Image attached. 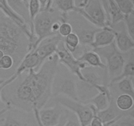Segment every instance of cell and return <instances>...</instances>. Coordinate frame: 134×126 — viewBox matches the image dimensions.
Returning a JSON list of instances; mask_svg holds the SVG:
<instances>
[{
  "label": "cell",
  "mask_w": 134,
  "mask_h": 126,
  "mask_svg": "<svg viewBox=\"0 0 134 126\" xmlns=\"http://www.w3.org/2000/svg\"><path fill=\"white\" fill-rule=\"evenodd\" d=\"M109 26L115 32V45L120 52L126 53L134 49V39L127 32L124 20Z\"/></svg>",
  "instance_id": "12"
},
{
  "label": "cell",
  "mask_w": 134,
  "mask_h": 126,
  "mask_svg": "<svg viewBox=\"0 0 134 126\" xmlns=\"http://www.w3.org/2000/svg\"><path fill=\"white\" fill-rule=\"evenodd\" d=\"M89 126H104V124L102 120L96 115H95L92 119Z\"/></svg>",
  "instance_id": "31"
},
{
  "label": "cell",
  "mask_w": 134,
  "mask_h": 126,
  "mask_svg": "<svg viewBox=\"0 0 134 126\" xmlns=\"http://www.w3.org/2000/svg\"><path fill=\"white\" fill-rule=\"evenodd\" d=\"M72 32H73V28H72L71 25L69 22H62L58 30V34L60 36L64 38Z\"/></svg>",
  "instance_id": "29"
},
{
  "label": "cell",
  "mask_w": 134,
  "mask_h": 126,
  "mask_svg": "<svg viewBox=\"0 0 134 126\" xmlns=\"http://www.w3.org/2000/svg\"><path fill=\"white\" fill-rule=\"evenodd\" d=\"M74 12L81 14L92 24L100 28L110 26L105 8L101 0H87L83 7H76Z\"/></svg>",
  "instance_id": "8"
},
{
  "label": "cell",
  "mask_w": 134,
  "mask_h": 126,
  "mask_svg": "<svg viewBox=\"0 0 134 126\" xmlns=\"http://www.w3.org/2000/svg\"><path fill=\"white\" fill-rule=\"evenodd\" d=\"M55 54L58 58L60 64L64 66L71 73L75 76L79 80H85L81 70L88 66L86 63L75 59L72 54L66 49L64 45V39L59 43Z\"/></svg>",
  "instance_id": "11"
},
{
  "label": "cell",
  "mask_w": 134,
  "mask_h": 126,
  "mask_svg": "<svg viewBox=\"0 0 134 126\" xmlns=\"http://www.w3.org/2000/svg\"><path fill=\"white\" fill-rule=\"evenodd\" d=\"M1 126H39L33 112L9 108L0 116Z\"/></svg>",
  "instance_id": "10"
},
{
  "label": "cell",
  "mask_w": 134,
  "mask_h": 126,
  "mask_svg": "<svg viewBox=\"0 0 134 126\" xmlns=\"http://www.w3.org/2000/svg\"><path fill=\"white\" fill-rule=\"evenodd\" d=\"M16 77H17V76L14 74H13L11 77H10L9 78L7 79V80H5V83H3V85H2L1 86H0V116L2 115L3 114H4V113H5V112H6L7 110L9 108L7 106L6 104L3 102V99H2V97H1V92H2L3 89V88L5 87L6 85H9V84H10V83L13 82V81H14V80H15Z\"/></svg>",
  "instance_id": "28"
},
{
  "label": "cell",
  "mask_w": 134,
  "mask_h": 126,
  "mask_svg": "<svg viewBox=\"0 0 134 126\" xmlns=\"http://www.w3.org/2000/svg\"><path fill=\"white\" fill-rule=\"evenodd\" d=\"M77 77L59 63L52 85V97L64 96L79 101L77 91Z\"/></svg>",
  "instance_id": "3"
},
{
  "label": "cell",
  "mask_w": 134,
  "mask_h": 126,
  "mask_svg": "<svg viewBox=\"0 0 134 126\" xmlns=\"http://www.w3.org/2000/svg\"><path fill=\"white\" fill-rule=\"evenodd\" d=\"M124 22L127 32L134 39V13H132L124 16Z\"/></svg>",
  "instance_id": "27"
},
{
  "label": "cell",
  "mask_w": 134,
  "mask_h": 126,
  "mask_svg": "<svg viewBox=\"0 0 134 126\" xmlns=\"http://www.w3.org/2000/svg\"><path fill=\"white\" fill-rule=\"evenodd\" d=\"M92 50L105 64L109 82L120 76L126 61V53H122L118 50L115 41L109 45Z\"/></svg>",
  "instance_id": "5"
},
{
  "label": "cell",
  "mask_w": 134,
  "mask_h": 126,
  "mask_svg": "<svg viewBox=\"0 0 134 126\" xmlns=\"http://www.w3.org/2000/svg\"><path fill=\"white\" fill-rule=\"evenodd\" d=\"M111 98H112V96H111V92L109 89V90L105 91L99 92L98 94L90 98L85 104H91L95 109L97 113L98 112L102 111L108 107Z\"/></svg>",
  "instance_id": "19"
},
{
  "label": "cell",
  "mask_w": 134,
  "mask_h": 126,
  "mask_svg": "<svg viewBox=\"0 0 134 126\" xmlns=\"http://www.w3.org/2000/svg\"><path fill=\"white\" fill-rule=\"evenodd\" d=\"M87 0H75V3L77 7H83L86 4Z\"/></svg>",
  "instance_id": "32"
},
{
  "label": "cell",
  "mask_w": 134,
  "mask_h": 126,
  "mask_svg": "<svg viewBox=\"0 0 134 126\" xmlns=\"http://www.w3.org/2000/svg\"><path fill=\"white\" fill-rule=\"evenodd\" d=\"M131 1H133V0H131Z\"/></svg>",
  "instance_id": "37"
},
{
  "label": "cell",
  "mask_w": 134,
  "mask_h": 126,
  "mask_svg": "<svg viewBox=\"0 0 134 126\" xmlns=\"http://www.w3.org/2000/svg\"><path fill=\"white\" fill-rule=\"evenodd\" d=\"M28 12L30 22L33 25V21L35 16L40 12V5L38 0H29Z\"/></svg>",
  "instance_id": "26"
},
{
  "label": "cell",
  "mask_w": 134,
  "mask_h": 126,
  "mask_svg": "<svg viewBox=\"0 0 134 126\" xmlns=\"http://www.w3.org/2000/svg\"><path fill=\"white\" fill-rule=\"evenodd\" d=\"M64 43L66 49L72 54L80 45V41L77 34L72 32L64 38Z\"/></svg>",
  "instance_id": "24"
},
{
  "label": "cell",
  "mask_w": 134,
  "mask_h": 126,
  "mask_svg": "<svg viewBox=\"0 0 134 126\" xmlns=\"http://www.w3.org/2000/svg\"><path fill=\"white\" fill-rule=\"evenodd\" d=\"M67 14L60 13L54 8L51 11H40L35 16L33 21L34 35L36 38L35 49L42 40L56 35L52 32V25L58 20L65 22Z\"/></svg>",
  "instance_id": "4"
},
{
  "label": "cell",
  "mask_w": 134,
  "mask_h": 126,
  "mask_svg": "<svg viewBox=\"0 0 134 126\" xmlns=\"http://www.w3.org/2000/svg\"><path fill=\"white\" fill-rule=\"evenodd\" d=\"M66 22L71 25L73 32L77 34L80 44L83 45L90 46L95 34L102 29L89 22L81 14L74 11L67 14Z\"/></svg>",
  "instance_id": "7"
},
{
  "label": "cell",
  "mask_w": 134,
  "mask_h": 126,
  "mask_svg": "<svg viewBox=\"0 0 134 126\" xmlns=\"http://www.w3.org/2000/svg\"><path fill=\"white\" fill-rule=\"evenodd\" d=\"M115 34L109 26L100 29L94 35V40L90 45L92 49L109 45L115 41Z\"/></svg>",
  "instance_id": "16"
},
{
  "label": "cell",
  "mask_w": 134,
  "mask_h": 126,
  "mask_svg": "<svg viewBox=\"0 0 134 126\" xmlns=\"http://www.w3.org/2000/svg\"><path fill=\"white\" fill-rule=\"evenodd\" d=\"M24 3H25V5H26L27 7H28V3H29V0H22Z\"/></svg>",
  "instance_id": "34"
},
{
  "label": "cell",
  "mask_w": 134,
  "mask_h": 126,
  "mask_svg": "<svg viewBox=\"0 0 134 126\" xmlns=\"http://www.w3.org/2000/svg\"><path fill=\"white\" fill-rule=\"evenodd\" d=\"M79 60L86 63L88 66L106 69V65L100 56L93 50L86 51L78 58Z\"/></svg>",
  "instance_id": "20"
},
{
  "label": "cell",
  "mask_w": 134,
  "mask_h": 126,
  "mask_svg": "<svg viewBox=\"0 0 134 126\" xmlns=\"http://www.w3.org/2000/svg\"><path fill=\"white\" fill-rule=\"evenodd\" d=\"M29 46L25 30L0 10V51L12 56L20 64L28 52Z\"/></svg>",
  "instance_id": "2"
},
{
  "label": "cell",
  "mask_w": 134,
  "mask_h": 126,
  "mask_svg": "<svg viewBox=\"0 0 134 126\" xmlns=\"http://www.w3.org/2000/svg\"><path fill=\"white\" fill-rule=\"evenodd\" d=\"M63 126H81V124L77 116L68 110V116Z\"/></svg>",
  "instance_id": "30"
},
{
  "label": "cell",
  "mask_w": 134,
  "mask_h": 126,
  "mask_svg": "<svg viewBox=\"0 0 134 126\" xmlns=\"http://www.w3.org/2000/svg\"><path fill=\"white\" fill-rule=\"evenodd\" d=\"M64 38L58 34L45 38L38 44L35 51L39 56L41 65L46 59L55 54L59 43Z\"/></svg>",
  "instance_id": "13"
},
{
  "label": "cell",
  "mask_w": 134,
  "mask_h": 126,
  "mask_svg": "<svg viewBox=\"0 0 134 126\" xmlns=\"http://www.w3.org/2000/svg\"><path fill=\"white\" fill-rule=\"evenodd\" d=\"M7 3L9 9L18 17L22 18L24 22L29 27L31 35H34V26L30 22L29 17L28 8L22 0H7Z\"/></svg>",
  "instance_id": "15"
},
{
  "label": "cell",
  "mask_w": 134,
  "mask_h": 126,
  "mask_svg": "<svg viewBox=\"0 0 134 126\" xmlns=\"http://www.w3.org/2000/svg\"><path fill=\"white\" fill-rule=\"evenodd\" d=\"M130 114H133V109L128 112L120 111V110L118 109L115 104V98L112 97L108 107L102 111L98 112L96 115L102 120L103 124H105V123H109L119 117Z\"/></svg>",
  "instance_id": "14"
},
{
  "label": "cell",
  "mask_w": 134,
  "mask_h": 126,
  "mask_svg": "<svg viewBox=\"0 0 134 126\" xmlns=\"http://www.w3.org/2000/svg\"><path fill=\"white\" fill-rule=\"evenodd\" d=\"M52 98L55 104L74 114L79 121L81 126H89L92 119L96 114L95 109L90 104L83 103L64 96H56Z\"/></svg>",
  "instance_id": "6"
},
{
  "label": "cell",
  "mask_w": 134,
  "mask_h": 126,
  "mask_svg": "<svg viewBox=\"0 0 134 126\" xmlns=\"http://www.w3.org/2000/svg\"><path fill=\"white\" fill-rule=\"evenodd\" d=\"M64 123H62V124L59 125H57V126H63V125H64Z\"/></svg>",
  "instance_id": "36"
},
{
  "label": "cell",
  "mask_w": 134,
  "mask_h": 126,
  "mask_svg": "<svg viewBox=\"0 0 134 126\" xmlns=\"http://www.w3.org/2000/svg\"><path fill=\"white\" fill-rule=\"evenodd\" d=\"M5 80H4V79H1L0 78V86H1L2 85H3V83H5Z\"/></svg>",
  "instance_id": "33"
},
{
  "label": "cell",
  "mask_w": 134,
  "mask_h": 126,
  "mask_svg": "<svg viewBox=\"0 0 134 126\" xmlns=\"http://www.w3.org/2000/svg\"><path fill=\"white\" fill-rule=\"evenodd\" d=\"M104 126H134L133 114H127L119 117L104 124Z\"/></svg>",
  "instance_id": "23"
},
{
  "label": "cell",
  "mask_w": 134,
  "mask_h": 126,
  "mask_svg": "<svg viewBox=\"0 0 134 126\" xmlns=\"http://www.w3.org/2000/svg\"><path fill=\"white\" fill-rule=\"evenodd\" d=\"M41 66V64L40 59L35 50L30 51L26 54V56L20 63L16 70L14 72V74L18 76L22 74L23 72L30 69H34L37 71L39 70Z\"/></svg>",
  "instance_id": "18"
},
{
  "label": "cell",
  "mask_w": 134,
  "mask_h": 126,
  "mask_svg": "<svg viewBox=\"0 0 134 126\" xmlns=\"http://www.w3.org/2000/svg\"><path fill=\"white\" fill-rule=\"evenodd\" d=\"M115 104L122 112H128L133 109V97L127 94H120L115 98Z\"/></svg>",
  "instance_id": "21"
},
{
  "label": "cell",
  "mask_w": 134,
  "mask_h": 126,
  "mask_svg": "<svg viewBox=\"0 0 134 126\" xmlns=\"http://www.w3.org/2000/svg\"><path fill=\"white\" fill-rule=\"evenodd\" d=\"M0 10H2V11H3V13H5V10H4V9H3V7H2V6H1V5H0Z\"/></svg>",
  "instance_id": "35"
},
{
  "label": "cell",
  "mask_w": 134,
  "mask_h": 126,
  "mask_svg": "<svg viewBox=\"0 0 134 126\" xmlns=\"http://www.w3.org/2000/svg\"><path fill=\"white\" fill-rule=\"evenodd\" d=\"M54 8L60 13H67L74 11L76 8L75 0H53Z\"/></svg>",
  "instance_id": "22"
},
{
  "label": "cell",
  "mask_w": 134,
  "mask_h": 126,
  "mask_svg": "<svg viewBox=\"0 0 134 126\" xmlns=\"http://www.w3.org/2000/svg\"><path fill=\"white\" fill-rule=\"evenodd\" d=\"M59 64L56 54L46 59L39 70L23 72L1 92L3 102L9 108L33 112L44 108L52 98V85Z\"/></svg>",
  "instance_id": "1"
},
{
  "label": "cell",
  "mask_w": 134,
  "mask_h": 126,
  "mask_svg": "<svg viewBox=\"0 0 134 126\" xmlns=\"http://www.w3.org/2000/svg\"><path fill=\"white\" fill-rule=\"evenodd\" d=\"M68 113L67 109L58 104L33 111L39 126H57L65 123Z\"/></svg>",
  "instance_id": "9"
},
{
  "label": "cell",
  "mask_w": 134,
  "mask_h": 126,
  "mask_svg": "<svg viewBox=\"0 0 134 126\" xmlns=\"http://www.w3.org/2000/svg\"><path fill=\"white\" fill-rule=\"evenodd\" d=\"M112 97L116 98L120 94H127L134 97L133 77H126L108 85Z\"/></svg>",
  "instance_id": "17"
},
{
  "label": "cell",
  "mask_w": 134,
  "mask_h": 126,
  "mask_svg": "<svg viewBox=\"0 0 134 126\" xmlns=\"http://www.w3.org/2000/svg\"><path fill=\"white\" fill-rule=\"evenodd\" d=\"M120 11L124 16L133 13L134 3L131 0H114Z\"/></svg>",
  "instance_id": "25"
}]
</instances>
